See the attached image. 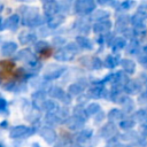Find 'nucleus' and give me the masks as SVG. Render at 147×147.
<instances>
[{"instance_id": "f257e3e1", "label": "nucleus", "mask_w": 147, "mask_h": 147, "mask_svg": "<svg viewBox=\"0 0 147 147\" xmlns=\"http://www.w3.org/2000/svg\"><path fill=\"white\" fill-rule=\"evenodd\" d=\"M20 10L23 14V22L25 24L31 23L32 21H36L38 17V8L36 7H29V6H22Z\"/></svg>"}, {"instance_id": "f03ea898", "label": "nucleus", "mask_w": 147, "mask_h": 147, "mask_svg": "<svg viewBox=\"0 0 147 147\" xmlns=\"http://www.w3.org/2000/svg\"><path fill=\"white\" fill-rule=\"evenodd\" d=\"M94 7H95L94 0H76V3H75L76 10L80 8L82 11H91L94 9Z\"/></svg>"}, {"instance_id": "7ed1b4c3", "label": "nucleus", "mask_w": 147, "mask_h": 147, "mask_svg": "<svg viewBox=\"0 0 147 147\" xmlns=\"http://www.w3.org/2000/svg\"><path fill=\"white\" fill-rule=\"evenodd\" d=\"M59 5L55 0H51L47 2H44V10L47 15H54L59 10Z\"/></svg>"}, {"instance_id": "20e7f679", "label": "nucleus", "mask_w": 147, "mask_h": 147, "mask_svg": "<svg viewBox=\"0 0 147 147\" xmlns=\"http://www.w3.org/2000/svg\"><path fill=\"white\" fill-rule=\"evenodd\" d=\"M18 22H20V16L17 14H13L10 15L7 20H6V26L9 28V29H16V26L18 25Z\"/></svg>"}, {"instance_id": "39448f33", "label": "nucleus", "mask_w": 147, "mask_h": 147, "mask_svg": "<svg viewBox=\"0 0 147 147\" xmlns=\"http://www.w3.org/2000/svg\"><path fill=\"white\" fill-rule=\"evenodd\" d=\"M133 5H134L133 0H125L124 2H122V7H124V8H131Z\"/></svg>"}, {"instance_id": "423d86ee", "label": "nucleus", "mask_w": 147, "mask_h": 147, "mask_svg": "<svg viewBox=\"0 0 147 147\" xmlns=\"http://www.w3.org/2000/svg\"><path fill=\"white\" fill-rule=\"evenodd\" d=\"M111 0H98V2L100 3V5H107V3H109Z\"/></svg>"}, {"instance_id": "0eeeda50", "label": "nucleus", "mask_w": 147, "mask_h": 147, "mask_svg": "<svg viewBox=\"0 0 147 147\" xmlns=\"http://www.w3.org/2000/svg\"><path fill=\"white\" fill-rule=\"evenodd\" d=\"M17 1H20V2H32L33 0H17Z\"/></svg>"}, {"instance_id": "6e6552de", "label": "nucleus", "mask_w": 147, "mask_h": 147, "mask_svg": "<svg viewBox=\"0 0 147 147\" xmlns=\"http://www.w3.org/2000/svg\"><path fill=\"white\" fill-rule=\"evenodd\" d=\"M2 9H3V5L0 3V11H2Z\"/></svg>"}, {"instance_id": "1a4fd4ad", "label": "nucleus", "mask_w": 147, "mask_h": 147, "mask_svg": "<svg viewBox=\"0 0 147 147\" xmlns=\"http://www.w3.org/2000/svg\"><path fill=\"white\" fill-rule=\"evenodd\" d=\"M1 28H2V18L0 17V29H1Z\"/></svg>"}, {"instance_id": "9d476101", "label": "nucleus", "mask_w": 147, "mask_h": 147, "mask_svg": "<svg viewBox=\"0 0 147 147\" xmlns=\"http://www.w3.org/2000/svg\"><path fill=\"white\" fill-rule=\"evenodd\" d=\"M68 1H71V0H60V2H68Z\"/></svg>"}, {"instance_id": "9b49d317", "label": "nucleus", "mask_w": 147, "mask_h": 147, "mask_svg": "<svg viewBox=\"0 0 147 147\" xmlns=\"http://www.w3.org/2000/svg\"><path fill=\"white\" fill-rule=\"evenodd\" d=\"M42 2H47V1H51V0H41Z\"/></svg>"}]
</instances>
